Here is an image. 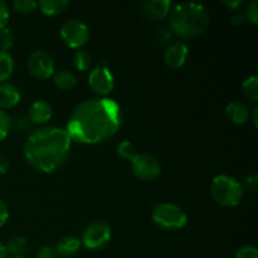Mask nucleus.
<instances>
[{"mask_svg": "<svg viewBox=\"0 0 258 258\" xmlns=\"http://www.w3.org/2000/svg\"><path fill=\"white\" fill-rule=\"evenodd\" d=\"M122 122L121 108L111 98H92L80 103L67 122L68 136L80 144H98L112 138Z\"/></svg>", "mask_w": 258, "mask_h": 258, "instance_id": "1", "label": "nucleus"}, {"mask_svg": "<svg viewBox=\"0 0 258 258\" xmlns=\"http://www.w3.org/2000/svg\"><path fill=\"white\" fill-rule=\"evenodd\" d=\"M72 140L67 131L57 127H40L24 144V156L30 166L42 173H52L67 160Z\"/></svg>", "mask_w": 258, "mask_h": 258, "instance_id": "2", "label": "nucleus"}, {"mask_svg": "<svg viewBox=\"0 0 258 258\" xmlns=\"http://www.w3.org/2000/svg\"><path fill=\"white\" fill-rule=\"evenodd\" d=\"M209 24V15L206 8L196 3L179 4L171 10L169 18L170 30L184 39L198 37Z\"/></svg>", "mask_w": 258, "mask_h": 258, "instance_id": "3", "label": "nucleus"}, {"mask_svg": "<svg viewBox=\"0 0 258 258\" xmlns=\"http://www.w3.org/2000/svg\"><path fill=\"white\" fill-rule=\"evenodd\" d=\"M212 197L222 207H236L243 198V186L227 175H218L212 181Z\"/></svg>", "mask_w": 258, "mask_h": 258, "instance_id": "4", "label": "nucleus"}, {"mask_svg": "<svg viewBox=\"0 0 258 258\" xmlns=\"http://www.w3.org/2000/svg\"><path fill=\"white\" fill-rule=\"evenodd\" d=\"M154 223L165 231H178L184 228L188 222V217L181 208L175 204H159L153 212Z\"/></svg>", "mask_w": 258, "mask_h": 258, "instance_id": "5", "label": "nucleus"}, {"mask_svg": "<svg viewBox=\"0 0 258 258\" xmlns=\"http://www.w3.org/2000/svg\"><path fill=\"white\" fill-rule=\"evenodd\" d=\"M131 170L134 175L140 180L150 181L160 175L161 165L158 158L151 154L141 153L136 154L135 158L131 160Z\"/></svg>", "mask_w": 258, "mask_h": 258, "instance_id": "6", "label": "nucleus"}, {"mask_svg": "<svg viewBox=\"0 0 258 258\" xmlns=\"http://www.w3.org/2000/svg\"><path fill=\"white\" fill-rule=\"evenodd\" d=\"M111 239V228L101 221L88 224L82 236V244L88 249H101L107 246Z\"/></svg>", "mask_w": 258, "mask_h": 258, "instance_id": "7", "label": "nucleus"}, {"mask_svg": "<svg viewBox=\"0 0 258 258\" xmlns=\"http://www.w3.org/2000/svg\"><path fill=\"white\" fill-rule=\"evenodd\" d=\"M60 37L68 47L80 49L88 43L90 32L87 25L80 20H68L60 28Z\"/></svg>", "mask_w": 258, "mask_h": 258, "instance_id": "8", "label": "nucleus"}, {"mask_svg": "<svg viewBox=\"0 0 258 258\" xmlns=\"http://www.w3.org/2000/svg\"><path fill=\"white\" fill-rule=\"evenodd\" d=\"M28 70L33 77L38 80H47L54 75V62L47 52L35 50L28 59Z\"/></svg>", "mask_w": 258, "mask_h": 258, "instance_id": "9", "label": "nucleus"}, {"mask_svg": "<svg viewBox=\"0 0 258 258\" xmlns=\"http://www.w3.org/2000/svg\"><path fill=\"white\" fill-rule=\"evenodd\" d=\"M88 85L91 90L100 96H107L108 93L112 92L115 81L111 71L105 66L95 68L91 71L88 76Z\"/></svg>", "mask_w": 258, "mask_h": 258, "instance_id": "10", "label": "nucleus"}, {"mask_svg": "<svg viewBox=\"0 0 258 258\" xmlns=\"http://www.w3.org/2000/svg\"><path fill=\"white\" fill-rule=\"evenodd\" d=\"M188 54L189 49L185 43L174 42L166 49L164 60L170 68H180L185 64Z\"/></svg>", "mask_w": 258, "mask_h": 258, "instance_id": "11", "label": "nucleus"}, {"mask_svg": "<svg viewBox=\"0 0 258 258\" xmlns=\"http://www.w3.org/2000/svg\"><path fill=\"white\" fill-rule=\"evenodd\" d=\"M144 13L153 20H161L168 17L171 9L169 0H148L141 4Z\"/></svg>", "mask_w": 258, "mask_h": 258, "instance_id": "12", "label": "nucleus"}, {"mask_svg": "<svg viewBox=\"0 0 258 258\" xmlns=\"http://www.w3.org/2000/svg\"><path fill=\"white\" fill-rule=\"evenodd\" d=\"M52 115L53 110L49 103L45 102V101H35L29 107L28 120L33 123H37V125H43L52 118Z\"/></svg>", "mask_w": 258, "mask_h": 258, "instance_id": "13", "label": "nucleus"}, {"mask_svg": "<svg viewBox=\"0 0 258 258\" xmlns=\"http://www.w3.org/2000/svg\"><path fill=\"white\" fill-rule=\"evenodd\" d=\"M20 101L19 90L8 82L0 83V110L15 107Z\"/></svg>", "mask_w": 258, "mask_h": 258, "instance_id": "14", "label": "nucleus"}, {"mask_svg": "<svg viewBox=\"0 0 258 258\" xmlns=\"http://www.w3.org/2000/svg\"><path fill=\"white\" fill-rule=\"evenodd\" d=\"M81 246H82L81 239H78L77 237L67 236L63 237V238H60L59 241H58L55 251H57V253L60 254V256L71 257L75 256V254L80 251Z\"/></svg>", "mask_w": 258, "mask_h": 258, "instance_id": "15", "label": "nucleus"}, {"mask_svg": "<svg viewBox=\"0 0 258 258\" xmlns=\"http://www.w3.org/2000/svg\"><path fill=\"white\" fill-rule=\"evenodd\" d=\"M227 116L236 125H243L249 118V111L241 102H232L227 106Z\"/></svg>", "mask_w": 258, "mask_h": 258, "instance_id": "16", "label": "nucleus"}, {"mask_svg": "<svg viewBox=\"0 0 258 258\" xmlns=\"http://www.w3.org/2000/svg\"><path fill=\"white\" fill-rule=\"evenodd\" d=\"M53 82L57 86L59 90L63 91H70L72 88H75V86L77 85V78L73 75L72 72L66 70L58 71L57 73L53 75Z\"/></svg>", "mask_w": 258, "mask_h": 258, "instance_id": "17", "label": "nucleus"}, {"mask_svg": "<svg viewBox=\"0 0 258 258\" xmlns=\"http://www.w3.org/2000/svg\"><path fill=\"white\" fill-rule=\"evenodd\" d=\"M67 7V0H42V2L38 3V8L40 9V12L45 15H49V17L60 14V13L64 12Z\"/></svg>", "mask_w": 258, "mask_h": 258, "instance_id": "18", "label": "nucleus"}, {"mask_svg": "<svg viewBox=\"0 0 258 258\" xmlns=\"http://www.w3.org/2000/svg\"><path fill=\"white\" fill-rule=\"evenodd\" d=\"M14 72V60L8 52L0 50V83L12 77Z\"/></svg>", "mask_w": 258, "mask_h": 258, "instance_id": "19", "label": "nucleus"}, {"mask_svg": "<svg viewBox=\"0 0 258 258\" xmlns=\"http://www.w3.org/2000/svg\"><path fill=\"white\" fill-rule=\"evenodd\" d=\"M28 248V241L22 236H15L8 241L5 249H7L8 254H12L13 257L23 256Z\"/></svg>", "mask_w": 258, "mask_h": 258, "instance_id": "20", "label": "nucleus"}, {"mask_svg": "<svg viewBox=\"0 0 258 258\" xmlns=\"http://www.w3.org/2000/svg\"><path fill=\"white\" fill-rule=\"evenodd\" d=\"M73 64L78 71H87L92 64V57L87 50L78 49L73 55Z\"/></svg>", "mask_w": 258, "mask_h": 258, "instance_id": "21", "label": "nucleus"}, {"mask_svg": "<svg viewBox=\"0 0 258 258\" xmlns=\"http://www.w3.org/2000/svg\"><path fill=\"white\" fill-rule=\"evenodd\" d=\"M243 92L247 98H249L253 102H257L258 100V78L257 76H252V77L247 78L242 85Z\"/></svg>", "mask_w": 258, "mask_h": 258, "instance_id": "22", "label": "nucleus"}, {"mask_svg": "<svg viewBox=\"0 0 258 258\" xmlns=\"http://www.w3.org/2000/svg\"><path fill=\"white\" fill-rule=\"evenodd\" d=\"M14 40H15V35L12 29H9V28H4V29L0 30V50L8 52V50L14 45Z\"/></svg>", "mask_w": 258, "mask_h": 258, "instance_id": "23", "label": "nucleus"}, {"mask_svg": "<svg viewBox=\"0 0 258 258\" xmlns=\"http://www.w3.org/2000/svg\"><path fill=\"white\" fill-rule=\"evenodd\" d=\"M116 151H117V154L121 156V158L128 159V160H133V159L136 156V154H138L136 153V149L135 146H134V144L127 140L121 141V143L118 144L117 150Z\"/></svg>", "mask_w": 258, "mask_h": 258, "instance_id": "24", "label": "nucleus"}, {"mask_svg": "<svg viewBox=\"0 0 258 258\" xmlns=\"http://www.w3.org/2000/svg\"><path fill=\"white\" fill-rule=\"evenodd\" d=\"M13 7H14V9L18 13L30 14V13H33L38 8V3L33 2V0H15L13 3Z\"/></svg>", "mask_w": 258, "mask_h": 258, "instance_id": "25", "label": "nucleus"}, {"mask_svg": "<svg viewBox=\"0 0 258 258\" xmlns=\"http://www.w3.org/2000/svg\"><path fill=\"white\" fill-rule=\"evenodd\" d=\"M12 128V120L5 111L0 110V141L4 140L10 133Z\"/></svg>", "mask_w": 258, "mask_h": 258, "instance_id": "26", "label": "nucleus"}, {"mask_svg": "<svg viewBox=\"0 0 258 258\" xmlns=\"http://www.w3.org/2000/svg\"><path fill=\"white\" fill-rule=\"evenodd\" d=\"M244 17H246L247 20L252 23L253 25L258 24V2L257 0H253L248 4L247 7L246 13H244Z\"/></svg>", "mask_w": 258, "mask_h": 258, "instance_id": "27", "label": "nucleus"}, {"mask_svg": "<svg viewBox=\"0 0 258 258\" xmlns=\"http://www.w3.org/2000/svg\"><path fill=\"white\" fill-rule=\"evenodd\" d=\"M236 258H258V251L256 247H242L236 253Z\"/></svg>", "mask_w": 258, "mask_h": 258, "instance_id": "28", "label": "nucleus"}, {"mask_svg": "<svg viewBox=\"0 0 258 258\" xmlns=\"http://www.w3.org/2000/svg\"><path fill=\"white\" fill-rule=\"evenodd\" d=\"M8 22H9V10L5 2L0 0V30L7 28Z\"/></svg>", "mask_w": 258, "mask_h": 258, "instance_id": "29", "label": "nucleus"}, {"mask_svg": "<svg viewBox=\"0 0 258 258\" xmlns=\"http://www.w3.org/2000/svg\"><path fill=\"white\" fill-rule=\"evenodd\" d=\"M37 258H59V254L57 253L54 248L49 246L40 247L37 253Z\"/></svg>", "mask_w": 258, "mask_h": 258, "instance_id": "30", "label": "nucleus"}, {"mask_svg": "<svg viewBox=\"0 0 258 258\" xmlns=\"http://www.w3.org/2000/svg\"><path fill=\"white\" fill-rule=\"evenodd\" d=\"M8 218H9V209H8L7 204L0 199V227L7 223Z\"/></svg>", "mask_w": 258, "mask_h": 258, "instance_id": "31", "label": "nucleus"}, {"mask_svg": "<svg viewBox=\"0 0 258 258\" xmlns=\"http://www.w3.org/2000/svg\"><path fill=\"white\" fill-rule=\"evenodd\" d=\"M244 184H246V188L248 189V190L251 191L256 190L258 185V178L256 174H251V175L247 176L246 180H244Z\"/></svg>", "mask_w": 258, "mask_h": 258, "instance_id": "32", "label": "nucleus"}, {"mask_svg": "<svg viewBox=\"0 0 258 258\" xmlns=\"http://www.w3.org/2000/svg\"><path fill=\"white\" fill-rule=\"evenodd\" d=\"M9 169V161L8 158L3 153H0V175L5 174Z\"/></svg>", "mask_w": 258, "mask_h": 258, "instance_id": "33", "label": "nucleus"}, {"mask_svg": "<svg viewBox=\"0 0 258 258\" xmlns=\"http://www.w3.org/2000/svg\"><path fill=\"white\" fill-rule=\"evenodd\" d=\"M246 17H244V13H236L232 18V24L233 25H242L246 22Z\"/></svg>", "mask_w": 258, "mask_h": 258, "instance_id": "34", "label": "nucleus"}, {"mask_svg": "<svg viewBox=\"0 0 258 258\" xmlns=\"http://www.w3.org/2000/svg\"><path fill=\"white\" fill-rule=\"evenodd\" d=\"M227 8L232 10H236L237 8H239L242 5V0H228V2H222Z\"/></svg>", "mask_w": 258, "mask_h": 258, "instance_id": "35", "label": "nucleus"}, {"mask_svg": "<svg viewBox=\"0 0 258 258\" xmlns=\"http://www.w3.org/2000/svg\"><path fill=\"white\" fill-rule=\"evenodd\" d=\"M0 258H8L7 249H5V246L2 242H0Z\"/></svg>", "mask_w": 258, "mask_h": 258, "instance_id": "36", "label": "nucleus"}, {"mask_svg": "<svg viewBox=\"0 0 258 258\" xmlns=\"http://www.w3.org/2000/svg\"><path fill=\"white\" fill-rule=\"evenodd\" d=\"M257 115H258V110L256 108V110H254V112H253V125H254V127H257Z\"/></svg>", "mask_w": 258, "mask_h": 258, "instance_id": "37", "label": "nucleus"}, {"mask_svg": "<svg viewBox=\"0 0 258 258\" xmlns=\"http://www.w3.org/2000/svg\"><path fill=\"white\" fill-rule=\"evenodd\" d=\"M12 258H25V257H23V256H17V257H12Z\"/></svg>", "mask_w": 258, "mask_h": 258, "instance_id": "38", "label": "nucleus"}]
</instances>
